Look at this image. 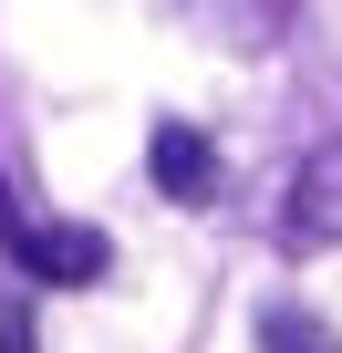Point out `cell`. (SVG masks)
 I'll list each match as a JSON object with an SVG mask.
<instances>
[{"instance_id": "1", "label": "cell", "mask_w": 342, "mask_h": 353, "mask_svg": "<svg viewBox=\"0 0 342 353\" xmlns=\"http://www.w3.org/2000/svg\"><path fill=\"white\" fill-rule=\"evenodd\" d=\"M0 260H11L21 281H42V291H94L114 270V239L83 229V219H32L11 198V176H0Z\"/></svg>"}, {"instance_id": "2", "label": "cell", "mask_w": 342, "mask_h": 353, "mask_svg": "<svg viewBox=\"0 0 342 353\" xmlns=\"http://www.w3.org/2000/svg\"><path fill=\"white\" fill-rule=\"evenodd\" d=\"M145 176H156V198L208 208V198H218V145H208L197 125H177V114H166V125L145 135Z\"/></svg>"}, {"instance_id": "3", "label": "cell", "mask_w": 342, "mask_h": 353, "mask_svg": "<svg viewBox=\"0 0 342 353\" xmlns=\"http://www.w3.org/2000/svg\"><path fill=\"white\" fill-rule=\"evenodd\" d=\"M177 11H187L218 52H270V42L290 32V11H301V0H177Z\"/></svg>"}, {"instance_id": "4", "label": "cell", "mask_w": 342, "mask_h": 353, "mask_svg": "<svg viewBox=\"0 0 342 353\" xmlns=\"http://www.w3.org/2000/svg\"><path fill=\"white\" fill-rule=\"evenodd\" d=\"M290 239H301V250H311V239L342 250V145H321V156L290 176Z\"/></svg>"}, {"instance_id": "5", "label": "cell", "mask_w": 342, "mask_h": 353, "mask_svg": "<svg viewBox=\"0 0 342 353\" xmlns=\"http://www.w3.org/2000/svg\"><path fill=\"white\" fill-rule=\"evenodd\" d=\"M259 332H270V353H332V332H311L301 312H270Z\"/></svg>"}, {"instance_id": "6", "label": "cell", "mask_w": 342, "mask_h": 353, "mask_svg": "<svg viewBox=\"0 0 342 353\" xmlns=\"http://www.w3.org/2000/svg\"><path fill=\"white\" fill-rule=\"evenodd\" d=\"M0 353H32V312L21 301H0Z\"/></svg>"}]
</instances>
